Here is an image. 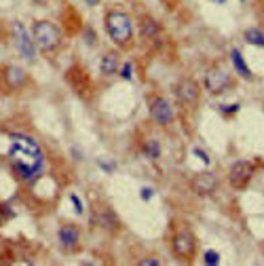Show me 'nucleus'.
Here are the masks:
<instances>
[{"mask_svg": "<svg viewBox=\"0 0 264 266\" xmlns=\"http://www.w3.org/2000/svg\"><path fill=\"white\" fill-rule=\"evenodd\" d=\"M190 188L194 195H199V197H209L211 192H214L218 188V177L211 173V171H201L192 177V182H190Z\"/></svg>", "mask_w": 264, "mask_h": 266, "instance_id": "f8f14e48", "label": "nucleus"}, {"mask_svg": "<svg viewBox=\"0 0 264 266\" xmlns=\"http://www.w3.org/2000/svg\"><path fill=\"white\" fill-rule=\"evenodd\" d=\"M13 40H15V47H17L19 55L24 59H28V62H32L34 55H36L34 40H32V36L28 34V30L24 28V24H19V21H15L13 24Z\"/></svg>", "mask_w": 264, "mask_h": 266, "instance_id": "9d476101", "label": "nucleus"}, {"mask_svg": "<svg viewBox=\"0 0 264 266\" xmlns=\"http://www.w3.org/2000/svg\"><path fill=\"white\" fill-rule=\"evenodd\" d=\"M194 154H197V157H199V159H203V163H209V159H207V154H205V152H203V150H199V148H197V150H194Z\"/></svg>", "mask_w": 264, "mask_h": 266, "instance_id": "393cba45", "label": "nucleus"}, {"mask_svg": "<svg viewBox=\"0 0 264 266\" xmlns=\"http://www.w3.org/2000/svg\"><path fill=\"white\" fill-rule=\"evenodd\" d=\"M26 72L17 68V66H6V68L2 70V83L6 87V91H17V89H21L26 85Z\"/></svg>", "mask_w": 264, "mask_h": 266, "instance_id": "ddd939ff", "label": "nucleus"}, {"mask_svg": "<svg viewBox=\"0 0 264 266\" xmlns=\"http://www.w3.org/2000/svg\"><path fill=\"white\" fill-rule=\"evenodd\" d=\"M254 173H256V169L250 161H237L228 169V182L235 190H245L250 186Z\"/></svg>", "mask_w": 264, "mask_h": 266, "instance_id": "1a4fd4ad", "label": "nucleus"}, {"mask_svg": "<svg viewBox=\"0 0 264 266\" xmlns=\"http://www.w3.org/2000/svg\"><path fill=\"white\" fill-rule=\"evenodd\" d=\"M232 87V78L230 74L226 72L220 64H214L209 66L207 72H205V89L211 95H218V93H224Z\"/></svg>", "mask_w": 264, "mask_h": 266, "instance_id": "0eeeda50", "label": "nucleus"}, {"mask_svg": "<svg viewBox=\"0 0 264 266\" xmlns=\"http://www.w3.org/2000/svg\"><path fill=\"white\" fill-rule=\"evenodd\" d=\"M85 2H87L89 6H97V4H100V0H85Z\"/></svg>", "mask_w": 264, "mask_h": 266, "instance_id": "cd10ccee", "label": "nucleus"}, {"mask_svg": "<svg viewBox=\"0 0 264 266\" xmlns=\"http://www.w3.org/2000/svg\"><path fill=\"white\" fill-rule=\"evenodd\" d=\"M100 167H104L106 171H112V165H110V163H104V161H100Z\"/></svg>", "mask_w": 264, "mask_h": 266, "instance_id": "bb28decb", "label": "nucleus"}, {"mask_svg": "<svg viewBox=\"0 0 264 266\" xmlns=\"http://www.w3.org/2000/svg\"><path fill=\"white\" fill-rule=\"evenodd\" d=\"M142 150L148 159H158L161 157V146H158L156 139H146L144 144H142Z\"/></svg>", "mask_w": 264, "mask_h": 266, "instance_id": "a211bd4d", "label": "nucleus"}, {"mask_svg": "<svg viewBox=\"0 0 264 266\" xmlns=\"http://www.w3.org/2000/svg\"><path fill=\"white\" fill-rule=\"evenodd\" d=\"M245 40L250 42V44H258V47H264V34L260 32V30H256V28L245 30Z\"/></svg>", "mask_w": 264, "mask_h": 266, "instance_id": "6ab92c4d", "label": "nucleus"}, {"mask_svg": "<svg viewBox=\"0 0 264 266\" xmlns=\"http://www.w3.org/2000/svg\"><path fill=\"white\" fill-rule=\"evenodd\" d=\"M138 264L140 266H158L161 262H158L156 258H146V260H138Z\"/></svg>", "mask_w": 264, "mask_h": 266, "instance_id": "412c9836", "label": "nucleus"}, {"mask_svg": "<svg viewBox=\"0 0 264 266\" xmlns=\"http://www.w3.org/2000/svg\"><path fill=\"white\" fill-rule=\"evenodd\" d=\"M59 243H62V247L66 249H76L78 247V239H80V234H78V228L76 226H72V224H64L62 228H59Z\"/></svg>", "mask_w": 264, "mask_h": 266, "instance_id": "2eb2a0df", "label": "nucleus"}, {"mask_svg": "<svg viewBox=\"0 0 264 266\" xmlns=\"http://www.w3.org/2000/svg\"><path fill=\"white\" fill-rule=\"evenodd\" d=\"M203 262L209 264V266H216V264H220V254H216V251H205V256H203Z\"/></svg>", "mask_w": 264, "mask_h": 266, "instance_id": "aec40b11", "label": "nucleus"}, {"mask_svg": "<svg viewBox=\"0 0 264 266\" xmlns=\"http://www.w3.org/2000/svg\"><path fill=\"white\" fill-rule=\"evenodd\" d=\"M230 62H232V66H235V70H237V74H239L241 78H245V80H252V78H254L239 49H232V51H230Z\"/></svg>", "mask_w": 264, "mask_h": 266, "instance_id": "f3484780", "label": "nucleus"}, {"mask_svg": "<svg viewBox=\"0 0 264 266\" xmlns=\"http://www.w3.org/2000/svg\"><path fill=\"white\" fill-rule=\"evenodd\" d=\"M66 83L70 85L72 91L76 95H80V98H85V100L91 98L93 85H91V78H89V74H87V70L82 68V66L74 64V66H70V68L66 70Z\"/></svg>", "mask_w": 264, "mask_h": 266, "instance_id": "39448f33", "label": "nucleus"}, {"mask_svg": "<svg viewBox=\"0 0 264 266\" xmlns=\"http://www.w3.org/2000/svg\"><path fill=\"white\" fill-rule=\"evenodd\" d=\"M220 110H222V112H226V114H228V112H237V110H239V103H228V106H222Z\"/></svg>", "mask_w": 264, "mask_h": 266, "instance_id": "4be33fe9", "label": "nucleus"}, {"mask_svg": "<svg viewBox=\"0 0 264 266\" xmlns=\"http://www.w3.org/2000/svg\"><path fill=\"white\" fill-rule=\"evenodd\" d=\"M36 2H40V4H42V2H47V0H36Z\"/></svg>", "mask_w": 264, "mask_h": 266, "instance_id": "c85d7f7f", "label": "nucleus"}, {"mask_svg": "<svg viewBox=\"0 0 264 266\" xmlns=\"http://www.w3.org/2000/svg\"><path fill=\"white\" fill-rule=\"evenodd\" d=\"M91 222H93L97 228H102V231H108V233H116L118 228H120L118 218L114 216V211H112L108 205H97V207H93Z\"/></svg>", "mask_w": 264, "mask_h": 266, "instance_id": "9b49d317", "label": "nucleus"}, {"mask_svg": "<svg viewBox=\"0 0 264 266\" xmlns=\"http://www.w3.org/2000/svg\"><path fill=\"white\" fill-rule=\"evenodd\" d=\"M154 195V190L152 188H142V199H144V201H148L150 197Z\"/></svg>", "mask_w": 264, "mask_h": 266, "instance_id": "b1692460", "label": "nucleus"}, {"mask_svg": "<svg viewBox=\"0 0 264 266\" xmlns=\"http://www.w3.org/2000/svg\"><path fill=\"white\" fill-rule=\"evenodd\" d=\"M118 66H120L118 53L116 51H108V53L102 57V62H100V70H102V74H106V76H112V74L118 72Z\"/></svg>", "mask_w": 264, "mask_h": 266, "instance_id": "dca6fc26", "label": "nucleus"}, {"mask_svg": "<svg viewBox=\"0 0 264 266\" xmlns=\"http://www.w3.org/2000/svg\"><path fill=\"white\" fill-rule=\"evenodd\" d=\"M120 76L123 78H131V64H125L123 70H120Z\"/></svg>", "mask_w": 264, "mask_h": 266, "instance_id": "5701e85b", "label": "nucleus"}, {"mask_svg": "<svg viewBox=\"0 0 264 266\" xmlns=\"http://www.w3.org/2000/svg\"><path fill=\"white\" fill-rule=\"evenodd\" d=\"M199 95H201V89H199V83L190 76H184L178 80L176 85V98L178 101L182 103L184 108H197L199 103Z\"/></svg>", "mask_w": 264, "mask_h": 266, "instance_id": "6e6552de", "label": "nucleus"}, {"mask_svg": "<svg viewBox=\"0 0 264 266\" xmlns=\"http://www.w3.org/2000/svg\"><path fill=\"white\" fill-rule=\"evenodd\" d=\"M32 40L42 53L49 55V53H55V51L62 47L64 36H62V30L53 24V21L38 19L32 26Z\"/></svg>", "mask_w": 264, "mask_h": 266, "instance_id": "7ed1b4c3", "label": "nucleus"}, {"mask_svg": "<svg viewBox=\"0 0 264 266\" xmlns=\"http://www.w3.org/2000/svg\"><path fill=\"white\" fill-rule=\"evenodd\" d=\"M140 34H142V38L148 42H158L163 36L161 26H158L152 17H148V15H144V17L140 19Z\"/></svg>", "mask_w": 264, "mask_h": 266, "instance_id": "4468645a", "label": "nucleus"}, {"mask_svg": "<svg viewBox=\"0 0 264 266\" xmlns=\"http://www.w3.org/2000/svg\"><path fill=\"white\" fill-rule=\"evenodd\" d=\"M72 203H74V207H76V211L82 213V205H80V201H78V199L74 197V195H72Z\"/></svg>", "mask_w": 264, "mask_h": 266, "instance_id": "a878e982", "label": "nucleus"}, {"mask_svg": "<svg viewBox=\"0 0 264 266\" xmlns=\"http://www.w3.org/2000/svg\"><path fill=\"white\" fill-rule=\"evenodd\" d=\"M106 32L112 38V42L118 44L120 49L131 47L133 42V21L125 11L110 9L106 13Z\"/></svg>", "mask_w": 264, "mask_h": 266, "instance_id": "f03ea898", "label": "nucleus"}, {"mask_svg": "<svg viewBox=\"0 0 264 266\" xmlns=\"http://www.w3.org/2000/svg\"><path fill=\"white\" fill-rule=\"evenodd\" d=\"M148 110H150V116L152 121L158 125V127H169L173 123V108L167 98L158 93L148 95Z\"/></svg>", "mask_w": 264, "mask_h": 266, "instance_id": "423d86ee", "label": "nucleus"}, {"mask_svg": "<svg viewBox=\"0 0 264 266\" xmlns=\"http://www.w3.org/2000/svg\"><path fill=\"white\" fill-rule=\"evenodd\" d=\"M171 251L178 260L192 262L197 256V236L192 234L190 228H180L171 234Z\"/></svg>", "mask_w": 264, "mask_h": 266, "instance_id": "20e7f679", "label": "nucleus"}, {"mask_svg": "<svg viewBox=\"0 0 264 266\" xmlns=\"http://www.w3.org/2000/svg\"><path fill=\"white\" fill-rule=\"evenodd\" d=\"M9 159L13 163V169L24 182L34 180L40 173L44 165V152L40 144L34 137L17 133L11 137V148H9Z\"/></svg>", "mask_w": 264, "mask_h": 266, "instance_id": "f257e3e1", "label": "nucleus"}]
</instances>
